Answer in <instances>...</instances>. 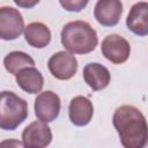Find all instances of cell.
<instances>
[{
    "instance_id": "obj_1",
    "label": "cell",
    "mask_w": 148,
    "mask_h": 148,
    "mask_svg": "<svg viewBox=\"0 0 148 148\" xmlns=\"http://www.w3.org/2000/svg\"><path fill=\"white\" fill-rule=\"evenodd\" d=\"M113 126L125 148H143L148 139V126L143 113L133 105H121L112 117Z\"/></svg>"
},
{
    "instance_id": "obj_2",
    "label": "cell",
    "mask_w": 148,
    "mask_h": 148,
    "mask_svg": "<svg viewBox=\"0 0 148 148\" xmlns=\"http://www.w3.org/2000/svg\"><path fill=\"white\" fill-rule=\"evenodd\" d=\"M60 39L62 46L76 54H87L98 44L96 30L86 21H72L64 25Z\"/></svg>"
},
{
    "instance_id": "obj_3",
    "label": "cell",
    "mask_w": 148,
    "mask_h": 148,
    "mask_svg": "<svg viewBox=\"0 0 148 148\" xmlns=\"http://www.w3.org/2000/svg\"><path fill=\"white\" fill-rule=\"evenodd\" d=\"M28 117V103L13 91L0 92V128L16 130Z\"/></svg>"
},
{
    "instance_id": "obj_4",
    "label": "cell",
    "mask_w": 148,
    "mask_h": 148,
    "mask_svg": "<svg viewBox=\"0 0 148 148\" xmlns=\"http://www.w3.org/2000/svg\"><path fill=\"white\" fill-rule=\"evenodd\" d=\"M24 30V18L18 9L3 6L0 7V39L14 40Z\"/></svg>"
},
{
    "instance_id": "obj_5",
    "label": "cell",
    "mask_w": 148,
    "mask_h": 148,
    "mask_svg": "<svg viewBox=\"0 0 148 148\" xmlns=\"http://www.w3.org/2000/svg\"><path fill=\"white\" fill-rule=\"evenodd\" d=\"M101 51L105 59H108L112 64L119 65L127 61V59L130 58L131 45L123 36L111 34L102 40Z\"/></svg>"
},
{
    "instance_id": "obj_6",
    "label": "cell",
    "mask_w": 148,
    "mask_h": 148,
    "mask_svg": "<svg viewBox=\"0 0 148 148\" xmlns=\"http://www.w3.org/2000/svg\"><path fill=\"white\" fill-rule=\"evenodd\" d=\"M47 68L53 77L58 80H69L77 72V59L69 51H59L51 56Z\"/></svg>"
},
{
    "instance_id": "obj_7",
    "label": "cell",
    "mask_w": 148,
    "mask_h": 148,
    "mask_svg": "<svg viewBox=\"0 0 148 148\" xmlns=\"http://www.w3.org/2000/svg\"><path fill=\"white\" fill-rule=\"evenodd\" d=\"M60 97L51 90L38 94L34 104L35 116L38 120L44 123H51L56 120L60 113Z\"/></svg>"
},
{
    "instance_id": "obj_8",
    "label": "cell",
    "mask_w": 148,
    "mask_h": 148,
    "mask_svg": "<svg viewBox=\"0 0 148 148\" xmlns=\"http://www.w3.org/2000/svg\"><path fill=\"white\" fill-rule=\"evenodd\" d=\"M52 141V132L47 123L34 121L22 132V143L24 147L44 148Z\"/></svg>"
},
{
    "instance_id": "obj_9",
    "label": "cell",
    "mask_w": 148,
    "mask_h": 148,
    "mask_svg": "<svg viewBox=\"0 0 148 148\" xmlns=\"http://www.w3.org/2000/svg\"><path fill=\"white\" fill-rule=\"evenodd\" d=\"M123 14V2L120 0H98L94 8L96 21L103 27H114Z\"/></svg>"
},
{
    "instance_id": "obj_10",
    "label": "cell",
    "mask_w": 148,
    "mask_h": 148,
    "mask_svg": "<svg viewBox=\"0 0 148 148\" xmlns=\"http://www.w3.org/2000/svg\"><path fill=\"white\" fill-rule=\"evenodd\" d=\"M94 114V106L86 96H75L68 106L69 120L75 126H86L90 123Z\"/></svg>"
},
{
    "instance_id": "obj_11",
    "label": "cell",
    "mask_w": 148,
    "mask_h": 148,
    "mask_svg": "<svg viewBox=\"0 0 148 148\" xmlns=\"http://www.w3.org/2000/svg\"><path fill=\"white\" fill-rule=\"evenodd\" d=\"M126 25L134 35L141 37L148 35V3L146 1L136 2L131 7Z\"/></svg>"
},
{
    "instance_id": "obj_12",
    "label": "cell",
    "mask_w": 148,
    "mask_h": 148,
    "mask_svg": "<svg viewBox=\"0 0 148 148\" xmlns=\"http://www.w3.org/2000/svg\"><path fill=\"white\" fill-rule=\"evenodd\" d=\"M83 79L84 82L94 90L105 89L111 80V74L109 69L98 62H89L83 68Z\"/></svg>"
},
{
    "instance_id": "obj_13",
    "label": "cell",
    "mask_w": 148,
    "mask_h": 148,
    "mask_svg": "<svg viewBox=\"0 0 148 148\" xmlns=\"http://www.w3.org/2000/svg\"><path fill=\"white\" fill-rule=\"evenodd\" d=\"M15 81L17 86L28 94L40 92L44 87V77L35 66L21 69L15 75Z\"/></svg>"
},
{
    "instance_id": "obj_14",
    "label": "cell",
    "mask_w": 148,
    "mask_h": 148,
    "mask_svg": "<svg viewBox=\"0 0 148 148\" xmlns=\"http://www.w3.org/2000/svg\"><path fill=\"white\" fill-rule=\"evenodd\" d=\"M25 42L36 49H44L51 42V30L42 22H31L24 27Z\"/></svg>"
},
{
    "instance_id": "obj_15",
    "label": "cell",
    "mask_w": 148,
    "mask_h": 148,
    "mask_svg": "<svg viewBox=\"0 0 148 148\" xmlns=\"http://www.w3.org/2000/svg\"><path fill=\"white\" fill-rule=\"evenodd\" d=\"M3 66L8 73L16 75L21 69L35 66V60L25 52L13 51L3 58Z\"/></svg>"
},
{
    "instance_id": "obj_16",
    "label": "cell",
    "mask_w": 148,
    "mask_h": 148,
    "mask_svg": "<svg viewBox=\"0 0 148 148\" xmlns=\"http://www.w3.org/2000/svg\"><path fill=\"white\" fill-rule=\"evenodd\" d=\"M60 6L67 12H81L84 9L89 0H59Z\"/></svg>"
},
{
    "instance_id": "obj_17",
    "label": "cell",
    "mask_w": 148,
    "mask_h": 148,
    "mask_svg": "<svg viewBox=\"0 0 148 148\" xmlns=\"http://www.w3.org/2000/svg\"><path fill=\"white\" fill-rule=\"evenodd\" d=\"M13 1L20 8H27V9H29V8L35 7L40 0H13Z\"/></svg>"
},
{
    "instance_id": "obj_18",
    "label": "cell",
    "mask_w": 148,
    "mask_h": 148,
    "mask_svg": "<svg viewBox=\"0 0 148 148\" xmlns=\"http://www.w3.org/2000/svg\"><path fill=\"white\" fill-rule=\"evenodd\" d=\"M5 145H15V146H23V143H21V142H17V141H14V142H10V141H5V142H2V143H0V146H5Z\"/></svg>"
}]
</instances>
